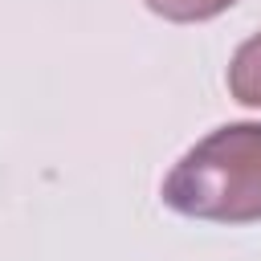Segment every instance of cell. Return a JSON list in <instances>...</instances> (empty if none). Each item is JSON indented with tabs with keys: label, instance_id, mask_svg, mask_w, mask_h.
<instances>
[{
	"label": "cell",
	"instance_id": "obj_3",
	"mask_svg": "<svg viewBox=\"0 0 261 261\" xmlns=\"http://www.w3.org/2000/svg\"><path fill=\"white\" fill-rule=\"evenodd\" d=\"M232 4H237V0H147L151 12H159V16H167V20H179V24H188V20H208V16H216V12L232 8Z\"/></svg>",
	"mask_w": 261,
	"mask_h": 261
},
{
	"label": "cell",
	"instance_id": "obj_1",
	"mask_svg": "<svg viewBox=\"0 0 261 261\" xmlns=\"http://www.w3.org/2000/svg\"><path fill=\"white\" fill-rule=\"evenodd\" d=\"M163 204L192 220H261V122H228L200 139L167 171Z\"/></svg>",
	"mask_w": 261,
	"mask_h": 261
},
{
	"label": "cell",
	"instance_id": "obj_2",
	"mask_svg": "<svg viewBox=\"0 0 261 261\" xmlns=\"http://www.w3.org/2000/svg\"><path fill=\"white\" fill-rule=\"evenodd\" d=\"M228 90L245 106H261V33L249 37L228 65Z\"/></svg>",
	"mask_w": 261,
	"mask_h": 261
}]
</instances>
